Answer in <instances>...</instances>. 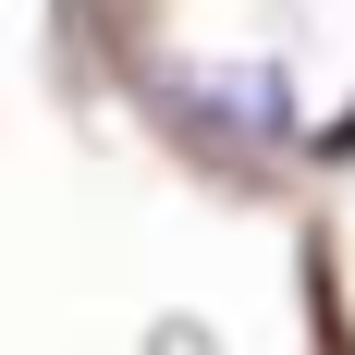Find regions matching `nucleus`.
Masks as SVG:
<instances>
[{"label":"nucleus","mask_w":355,"mask_h":355,"mask_svg":"<svg viewBox=\"0 0 355 355\" xmlns=\"http://www.w3.org/2000/svg\"><path fill=\"white\" fill-rule=\"evenodd\" d=\"M184 98L233 110L245 135H282V123H294V86H282V73H257V62H196V73H184Z\"/></svg>","instance_id":"1"},{"label":"nucleus","mask_w":355,"mask_h":355,"mask_svg":"<svg viewBox=\"0 0 355 355\" xmlns=\"http://www.w3.org/2000/svg\"><path fill=\"white\" fill-rule=\"evenodd\" d=\"M159 355H209V331H184V319H159Z\"/></svg>","instance_id":"2"}]
</instances>
